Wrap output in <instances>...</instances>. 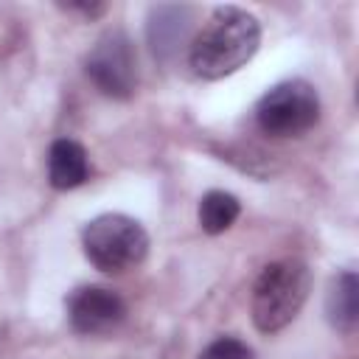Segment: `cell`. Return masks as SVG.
I'll use <instances>...</instances> for the list:
<instances>
[{"mask_svg": "<svg viewBox=\"0 0 359 359\" xmlns=\"http://www.w3.org/2000/svg\"><path fill=\"white\" fill-rule=\"evenodd\" d=\"M87 177H90V163L84 146L70 137L53 140L48 151V182L56 191H70L79 188Z\"/></svg>", "mask_w": 359, "mask_h": 359, "instance_id": "cell-7", "label": "cell"}, {"mask_svg": "<svg viewBox=\"0 0 359 359\" xmlns=\"http://www.w3.org/2000/svg\"><path fill=\"white\" fill-rule=\"evenodd\" d=\"M191 14L188 6H160L151 11V25H149V36H151V48L154 53H165L174 50L182 36H185V17Z\"/></svg>", "mask_w": 359, "mask_h": 359, "instance_id": "cell-9", "label": "cell"}, {"mask_svg": "<svg viewBox=\"0 0 359 359\" xmlns=\"http://www.w3.org/2000/svg\"><path fill=\"white\" fill-rule=\"evenodd\" d=\"M70 11H81V14H87V17H98V14H104V8L107 6H67Z\"/></svg>", "mask_w": 359, "mask_h": 359, "instance_id": "cell-12", "label": "cell"}, {"mask_svg": "<svg viewBox=\"0 0 359 359\" xmlns=\"http://www.w3.org/2000/svg\"><path fill=\"white\" fill-rule=\"evenodd\" d=\"M325 314H328V323L342 334H351L356 328V320H359V278L353 272H342L331 280V289H328V297H325Z\"/></svg>", "mask_w": 359, "mask_h": 359, "instance_id": "cell-8", "label": "cell"}, {"mask_svg": "<svg viewBox=\"0 0 359 359\" xmlns=\"http://www.w3.org/2000/svg\"><path fill=\"white\" fill-rule=\"evenodd\" d=\"M261 45L258 20L238 6H219L188 48V62L202 79H224L247 65Z\"/></svg>", "mask_w": 359, "mask_h": 359, "instance_id": "cell-1", "label": "cell"}, {"mask_svg": "<svg viewBox=\"0 0 359 359\" xmlns=\"http://www.w3.org/2000/svg\"><path fill=\"white\" fill-rule=\"evenodd\" d=\"M317 118H320V95L303 79L275 84L269 93H264V98L255 107V121L261 132L272 137H297L309 132L317 123Z\"/></svg>", "mask_w": 359, "mask_h": 359, "instance_id": "cell-4", "label": "cell"}, {"mask_svg": "<svg viewBox=\"0 0 359 359\" xmlns=\"http://www.w3.org/2000/svg\"><path fill=\"white\" fill-rule=\"evenodd\" d=\"M241 213V202L227 191H208L199 202V227L208 236L224 233Z\"/></svg>", "mask_w": 359, "mask_h": 359, "instance_id": "cell-10", "label": "cell"}, {"mask_svg": "<svg viewBox=\"0 0 359 359\" xmlns=\"http://www.w3.org/2000/svg\"><path fill=\"white\" fill-rule=\"evenodd\" d=\"M87 76L109 98L132 95L137 70H135V50L126 34L109 31L95 42V48L87 56Z\"/></svg>", "mask_w": 359, "mask_h": 359, "instance_id": "cell-5", "label": "cell"}, {"mask_svg": "<svg viewBox=\"0 0 359 359\" xmlns=\"http://www.w3.org/2000/svg\"><path fill=\"white\" fill-rule=\"evenodd\" d=\"M199 359H252V348L238 337H219L199 353Z\"/></svg>", "mask_w": 359, "mask_h": 359, "instance_id": "cell-11", "label": "cell"}, {"mask_svg": "<svg viewBox=\"0 0 359 359\" xmlns=\"http://www.w3.org/2000/svg\"><path fill=\"white\" fill-rule=\"evenodd\" d=\"M126 317L123 300L104 286H79L67 297V320L76 334L98 337L118 328Z\"/></svg>", "mask_w": 359, "mask_h": 359, "instance_id": "cell-6", "label": "cell"}, {"mask_svg": "<svg viewBox=\"0 0 359 359\" xmlns=\"http://www.w3.org/2000/svg\"><path fill=\"white\" fill-rule=\"evenodd\" d=\"M311 292V269L297 258L272 261L261 269L252 286V323L261 334L286 328L303 309Z\"/></svg>", "mask_w": 359, "mask_h": 359, "instance_id": "cell-2", "label": "cell"}, {"mask_svg": "<svg viewBox=\"0 0 359 359\" xmlns=\"http://www.w3.org/2000/svg\"><path fill=\"white\" fill-rule=\"evenodd\" d=\"M87 261L109 275L135 269L149 252V233L126 213H101L81 230Z\"/></svg>", "mask_w": 359, "mask_h": 359, "instance_id": "cell-3", "label": "cell"}]
</instances>
